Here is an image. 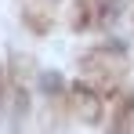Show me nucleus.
<instances>
[{"label":"nucleus","instance_id":"f03ea898","mask_svg":"<svg viewBox=\"0 0 134 134\" xmlns=\"http://www.w3.org/2000/svg\"><path fill=\"white\" fill-rule=\"evenodd\" d=\"M72 98H76V112L83 116V120H98V94H91V87L87 83H76L72 87Z\"/></svg>","mask_w":134,"mask_h":134},{"label":"nucleus","instance_id":"7ed1b4c3","mask_svg":"<svg viewBox=\"0 0 134 134\" xmlns=\"http://www.w3.org/2000/svg\"><path fill=\"white\" fill-rule=\"evenodd\" d=\"M131 112H134V94L127 91V98H120V102H116V109H112V123H109V131H112V134L127 131V123H131Z\"/></svg>","mask_w":134,"mask_h":134},{"label":"nucleus","instance_id":"f257e3e1","mask_svg":"<svg viewBox=\"0 0 134 134\" xmlns=\"http://www.w3.org/2000/svg\"><path fill=\"white\" fill-rule=\"evenodd\" d=\"M83 69H87L91 76H98V80H116V76L127 69V54H123L116 44L98 47L94 54H87V58H83Z\"/></svg>","mask_w":134,"mask_h":134}]
</instances>
